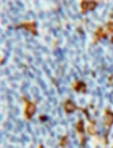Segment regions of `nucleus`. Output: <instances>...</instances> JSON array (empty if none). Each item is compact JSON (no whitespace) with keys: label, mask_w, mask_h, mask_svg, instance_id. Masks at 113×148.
I'll return each mask as SVG.
<instances>
[{"label":"nucleus","mask_w":113,"mask_h":148,"mask_svg":"<svg viewBox=\"0 0 113 148\" xmlns=\"http://www.w3.org/2000/svg\"><path fill=\"white\" fill-rule=\"evenodd\" d=\"M104 36H106V29L101 28V26H99V28L96 29V32H94V38H96V41H99V39L104 38Z\"/></svg>","instance_id":"7"},{"label":"nucleus","mask_w":113,"mask_h":148,"mask_svg":"<svg viewBox=\"0 0 113 148\" xmlns=\"http://www.w3.org/2000/svg\"><path fill=\"white\" fill-rule=\"evenodd\" d=\"M96 8H97V2H86V0L80 2V10H81L83 13L90 12V10H94Z\"/></svg>","instance_id":"1"},{"label":"nucleus","mask_w":113,"mask_h":148,"mask_svg":"<svg viewBox=\"0 0 113 148\" xmlns=\"http://www.w3.org/2000/svg\"><path fill=\"white\" fill-rule=\"evenodd\" d=\"M73 89H74L76 92H78V93H86V92H87L86 84H84L83 82H78V80L73 83Z\"/></svg>","instance_id":"5"},{"label":"nucleus","mask_w":113,"mask_h":148,"mask_svg":"<svg viewBox=\"0 0 113 148\" xmlns=\"http://www.w3.org/2000/svg\"><path fill=\"white\" fill-rule=\"evenodd\" d=\"M33 113H35V103L26 102V103H25V118H26V119H31Z\"/></svg>","instance_id":"3"},{"label":"nucleus","mask_w":113,"mask_h":148,"mask_svg":"<svg viewBox=\"0 0 113 148\" xmlns=\"http://www.w3.org/2000/svg\"><path fill=\"white\" fill-rule=\"evenodd\" d=\"M86 131H87V134H90V135H96L97 129H96V125H94V122H93V121L88 123V126L86 128Z\"/></svg>","instance_id":"8"},{"label":"nucleus","mask_w":113,"mask_h":148,"mask_svg":"<svg viewBox=\"0 0 113 148\" xmlns=\"http://www.w3.org/2000/svg\"><path fill=\"white\" fill-rule=\"evenodd\" d=\"M16 28L26 29V31H29L32 35H36V34H38V32H36V25H35V22H23V23L16 25Z\"/></svg>","instance_id":"2"},{"label":"nucleus","mask_w":113,"mask_h":148,"mask_svg":"<svg viewBox=\"0 0 113 148\" xmlns=\"http://www.w3.org/2000/svg\"><path fill=\"white\" fill-rule=\"evenodd\" d=\"M76 128H77V132H80V134H83V131H84V126H83V121L80 119L78 122H77V125H76Z\"/></svg>","instance_id":"9"},{"label":"nucleus","mask_w":113,"mask_h":148,"mask_svg":"<svg viewBox=\"0 0 113 148\" xmlns=\"http://www.w3.org/2000/svg\"><path fill=\"white\" fill-rule=\"evenodd\" d=\"M106 32H107V34H113V22H107V25H106Z\"/></svg>","instance_id":"10"},{"label":"nucleus","mask_w":113,"mask_h":148,"mask_svg":"<svg viewBox=\"0 0 113 148\" xmlns=\"http://www.w3.org/2000/svg\"><path fill=\"white\" fill-rule=\"evenodd\" d=\"M38 148H44V145H39V147H38Z\"/></svg>","instance_id":"12"},{"label":"nucleus","mask_w":113,"mask_h":148,"mask_svg":"<svg viewBox=\"0 0 113 148\" xmlns=\"http://www.w3.org/2000/svg\"><path fill=\"white\" fill-rule=\"evenodd\" d=\"M76 109H77V106H76L74 102H71V100H65L64 102V110H65V113H73V112H76Z\"/></svg>","instance_id":"6"},{"label":"nucleus","mask_w":113,"mask_h":148,"mask_svg":"<svg viewBox=\"0 0 113 148\" xmlns=\"http://www.w3.org/2000/svg\"><path fill=\"white\" fill-rule=\"evenodd\" d=\"M112 123H113V112L110 109H106L104 110V126L110 128Z\"/></svg>","instance_id":"4"},{"label":"nucleus","mask_w":113,"mask_h":148,"mask_svg":"<svg viewBox=\"0 0 113 148\" xmlns=\"http://www.w3.org/2000/svg\"><path fill=\"white\" fill-rule=\"evenodd\" d=\"M65 144H67V136H61V139H60V147H65Z\"/></svg>","instance_id":"11"}]
</instances>
